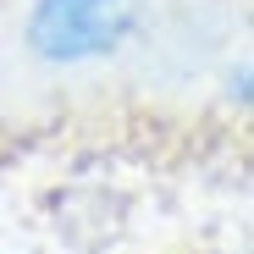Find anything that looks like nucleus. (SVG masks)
<instances>
[{
    "instance_id": "1",
    "label": "nucleus",
    "mask_w": 254,
    "mask_h": 254,
    "mask_svg": "<svg viewBox=\"0 0 254 254\" xmlns=\"http://www.w3.org/2000/svg\"><path fill=\"white\" fill-rule=\"evenodd\" d=\"M144 28V0H33L28 50L50 66H89L116 56Z\"/></svg>"
}]
</instances>
